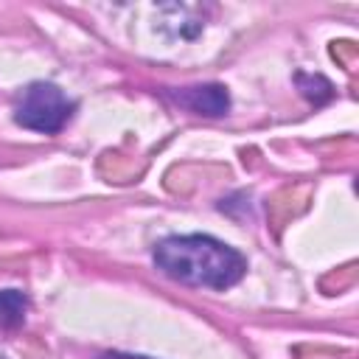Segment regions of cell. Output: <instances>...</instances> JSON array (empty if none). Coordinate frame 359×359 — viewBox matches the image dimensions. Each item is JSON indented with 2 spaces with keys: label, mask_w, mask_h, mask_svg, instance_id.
I'll return each instance as SVG.
<instances>
[{
  "label": "cell",
  "mask_w": 359,
  "mask_h": 359,
  "mask_svg": "<svg viewBox=\"0 0 359 359\" xmlns=\"http://www.w3.org/2000/svg\"><path fill=\"white\" fill-rule=\"evenodd\" d=\"M151 261L165 278L194 289L224 292L247 275V258L208 233L165 236L154 244Z\"/></svg>",
  "instance_id": "cell-1"
},
{
  "label": "cell",
  "mask_w": 359,
  "mask_h": 359,
  "mask_svg": "<svg viewBox=\"0 0 359 359\" xmlns=\"http://www.w3.org/2000/svg\"><path fill=\"white\" fill-rule=\"evenodd\" d=\"M73 101L50 81H31L14 104V123L39 135H56L73 115Z\"/></svg>",
  "instance_id": "cell-2"
},
{
  "label": "cell",
  "mask_w": 359,
  "mask_h": 359,
  "mask_svg": "<svg viewBox=\"0 0 359 359\" xmlns=\"http://www.w3.org/2000/svg\"><path fill=\"white\" fill-rule=\"evenodd\" d=\"M165 98L202 118H222L230 112V93L224 84H216V81L191 84V87H168Z\"/></svg>",
  "instance_id": "cell-3"
},
{
  "label": "cell",
  "mask_w": 359,
  "mask_h": 359,
  "mask_svg": "<svg viewBox=\"0 0 359 359\" xmlns=\"http://www.w3.org/2000/svg\"><path fill=\"white\" fill-rule=\"evenodd\" d=\"M28 294L20 289H0V328H20L28 314Z\"/></svg>",
  "instance_id": "cell-4"
},
{
  "label": "cell",
  "mask_w": 359,
  "mask_h": 359,
  "mask_svg": "<svg viewBox=\"0 0 359 359\" xmlns=\"http://www.w3.org/2000/svg\"><path fill=\"white\" fill-rule=\"evenodd\" d=\"M294 81H297L300 95L306 101H311L314 107H323V104H328L334 98V84L320 73H297Z\"/></svg>",
  "instance_id": "cell-5"
},
{
  "label": "cell",
  "mask_w": 359,
  "mask_h": 359,
  "mask_svg": "<svg viewBox=\"0 0 359 359\" xmlns=\"http://www.w3.org/2000/svg\"><path fill=\"white\" fill-rule=\"evenodd\" d=\"M98 359H151V356H143V353H126V351H107V353H101Z\"/></svg>",
  "instance_id": "cell-6"
}]
</instances>
